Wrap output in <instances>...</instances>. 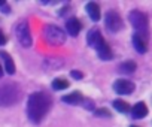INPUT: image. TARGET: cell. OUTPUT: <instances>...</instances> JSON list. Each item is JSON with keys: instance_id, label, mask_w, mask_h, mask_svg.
<instances>
[{"instance_id": "5bb4252c", "label": "cell", "mask_w": 152, "mask_h": 127, "mask_svg": "<svg viewBox=\"0 0 152 127\" xmlns=\"http://www.w3.org/2000/svg\"><path fill=\"white\" fill-rule=\"evenodd\" d=\"M82 100H84V97L79 91H73V93L63 97V102L69 103V105H79V103H82Z\"/></svg>"}, {"instance_id": "ffe728a7", "label": "cell", "mask_w": 152, "mask_h": 127, "mask_svg": "<svg viewBox=\"0 0 152 127\" xmlns=\"http://www.w3.org/2000/svg\"><path fill=\"white\" fill-rule=\"evenodd\" d=\"M75 79H81L82 78V72H79V70H72V73H70Z\"/></svg>"}, {"instance_id": "52a82bcc", "label": "cell", "mask_w": 152, "mask_h": 127, "mask_svg": "<svg viewBox=\"0 0 152 127\" xmlns=\"http://www.w3.org/2000/svg\"><path fill=\"white\" fill-rule=\"evenodd\" d=\"M104 24H106L109 32H119L122 29V26H124V23H122V20H121V17H119V14L116 11H109L106 14Z\"/></svg>"}, {"instance_id": "603a6c76", "label": "cell", "mask_w": 152, "mask_h": 127, "mask_svg": "<svg viewBox=\"0 0 152 127\" xmlns=\"http://www.w3.org/2000/svg\"><path fill=\"white\" fill-rule=\"evenodd\" d=\"M5 5H6L5 2H0V6H5Z\"/></svg>"}, {"instance_id": "4fadbf2b", "label": "cell", "mask_w": 152, "mask_h": 127, "mask_svg": "<svg viewBox=\"0 0 152 127\" xmlns=\"http://www.w3.org/2000/svg\"><path fill=\"white\" fill-rule=\"evenodd\" d=\"M131 112H133V117L134 118H145L148 115V106L143 102H139V103H136L131 108Z\"/></svg>"}, {"instance_id": "5b68a950", "label": "cell", "mask_w": 152, "mask_h": 127, "mask_svg": "<svg viewBox=\"0 0 152 127\" xmlns=\"http://www.w3.org/2000/svg\"><path fill=\"white\" fill-rule=\"evenodd\" d=\"M128 18H130L131 26H133L140 35H143V33L148 32V17H146L143 12L134 9V11L130 12V17H128Z\"/></svg>"}, {"instance_id": "e0dca14e", "label": "cell", "mask_w": 152, "mask_h": 127, "mask_svg": "<svg viewBox=\"0 0 152 127\" xmlns=\"http://www.w3.org/2000/svg\"><path fill=\"white\" fill-rule=\"evenodd\" d=\"M67 87H69V82L66 79H63V78H57V79L52 81V88L54 90H64Z\"/></svg>"}, {"instance_id": "ba28073f", "label": "cell", "mask_w": 152, "mask_h": 127, "mask_svg": "<svg viewBox=\"0 0 152 127\" xmlns=\"http://www.w3.org/2000/svg\"><path fill=\"white\" fill-rule=\"evenodd\" d=\"M113 88L118 94H131L134 91V84L128 79H116Z\"/></svg>"}, {"instance_id": "9c48e42d", "label": "cell", "mask_w": 152, "mask_h": 127, "mask_svg": "<svg viewBox=\"0 0 152 127\" xmlns=\"http://www.w3.org/2000/svg\"><path fill=\"white\" fill-rule=\"evenodd\" d=\"M66 29H67V33L70 36L76 37V36L79 35V32H81V23H79V20L75 18V17L69 18L67 23H66Z\"/></svg>"}, {"instance_id": "cb8c5ba5", "label": "cell", "mask_w": 152, "mask_h": 127, "mask_svg": "<svg viewBox=\"0 0 152 127\" xmlns=\"http://www.w3.org/2000/svg\"><path fill=\"white\" fill-rule=\"evenodd\" d=\"M131 127H137V126H131Z\"/></svg>"}, {"instance_id": "3957f363", "label": "cell", "mask_w": 152, "mask_h": 127, "mask_svg": "<svg viewBox=\"0 0 152 127\" xmlns=\"http://www.w3.org/2000/svg\"><path fill=\"white\" fill-rule=\"evenodd\" d=\"M21 94H23L21 88L14 82L0 85V106H12L18 103V100L21 99Z\"/></svg>"}, {"instance_id": "8fae6325", "label": "cell", "mask_w": 152, "mask_h": 127, "mask_svg": "<svg viewBox=\"0 0 152 127\" xmlns=\"http://www.w3.org/2000/svg\"><path fill=\"white\" fill-rule=\"evenodd\" d=\"M0 57L3 60V65H5V69L9 75H14L15 73V65H14V60L12 57L6 52V51H0Z\"/></svg>"}, {"instance_id": "277c9868", "label": "cell", "mask_w": 152, "mask_h": 127, "mask_svg": "<svg viewBox=\"0 0 152 127\" xmlns=\"http://www.w3.org/2000/svg\"><path fill=\"white\" fill-rule=\"evenodd\" d=\"M43 35H45V39L48 40V43L51 45H63L64 40H66V35L64 32L57 27V26H46L45 30H43Z\"/></svg>"}, {"instance_id": "30bf717a", "label": "cell", "mask_w": 152, "mask_h": 127, "mask_svg": "<svg viewBox=\"0 0 152 127\" xmlns=\"http://www.w3.org/2000/svg\"><path fill=\"white\" fill-rule=\"evenodd\" d=\"M133 45H134L136 51H137V52H140V54L146 52V49H148L146 39H145V36H143V35H140V33L133 35Z\"/></svg>"}, {"instance_id": "ac0fdd59", "label": "cell", "mask_w": 152, "mask_h": 127, "mask_svg": "<svg viewBox=\"0 0 152 127\" xmlns=\"http://www.w3.org/2000/svg\"><path fill=\"white\" fill-rule=\"evenodd\" d=\"M97 117H110V112L106 109V108H102V109H97L96 112H94Z\"/></svg>"}, {"instance_id": "9a60e30c", "label": "cell", "mask_w": 152, "mask_h": 127, "mask_svg": "<svg viewBox=\"0 0 152 127\" xmlns=\"http://www.w3.org/2000/svg\"><path fill=\"white\" fill-rule=\"evenodd\" d=\"M136 70V63L134 61H124L119 65L118 68V72L122 73V75H128V73H133Z\"/></svg>"}, {"instance_id": "7a4b0ae2", "label": "cell", "mask_w": 152, "mask_h": 127, "mask_svg": "<svg viewBox=\"0 0 152 127\" xmlns=\"http://www.w3.org/2000/svg\"><path fill=\"white\" fill-rule=\"evenodd\" d=\"M87 40H88V45L93 46V48L97 51V54H99V57H100L102 60H112V57H113L112 49H110L109 45L104 42V39H103L100 30H97V29L90 30V32H88V36H87Z\"/></svg>"}, {"instance_id": "7c38bea8", "label": "cell", "mask_w": 152, "mask_h": 127, "mask_svg": "<svg viewBox=\"0 0 152 127\" xmlns=\"http://www.w3.org/2000/svg\"><path fill=\"white\" fill-rule=\"evenodd\" d=\"M87 12H88V15H90V18H91L93 21H99L100 17H102L100 6H99L97 3H94V2H90V3L87 5Z\"/></svg>"}, {"instance_id": "2e32d148", "label": "cell", "mask_w": 152, "mask_h": 127, "mask_svg": "<svg viewBox=\"0 0 152 127\" xmlns=\"http://www.w3.org/2000/svg\"><path fill=\"white\" fill-rule=\"evenodd\" d=\"M113 108H115L116 111L122 112V114H127V112L130 111L128 103H125L124 100H115V102H113Z\"/></svg>"}, {"instance_id": "7402d4cb", "label": "cell", "mask_w": 152, "mask_h": 127, "mask_svg": "<svg viewBox=\"0 0 152 127\" xmlns=\"http://www.w3.org/2000/svg\"><path fill=\"white\" fill-rule=\"evenodd\" d=\"M2 76H3V68L0 66V78H2Z\"/></svg>"}, {"instance_id": "44dd1931", "label": "cell", "mask_w": 152, "mask_h": 127, "mask_svg": "<svg viewBox=\"0 0 152 127\" xmlns=\"http://www.w3.org/2000/svg\"><path fill=\"white\" fill-rule=\"evenodd\" d=\"M5 43H6V36L3 35V32H2V30H0V46L5 45Z\"/></svg>"}, {"instance_id": "6da1fadb", "label": "cell", "mask_w": 152, "mask_h": 127, "mask_svg": "<svg viewBox=\"0 0 152 127\" xmlns=\"http://www.w3.org/2000/svg\"><path fill=\"white\" fill-rule=\"evenodd\" d=\"M49 108H51V97L46 93L37 91L30 94L27 102V115L34 124H39L45 118Z\"/></svg>"}, {"instance_id": "8992f818", "label": "cell", "mask_w": 152, "mask_h": 127, "mask_svg": "<svg viewBox=\"0 0 152 127\" xmlns=\"http://www.w3.org/2000/svg\"><path fill=\"white\" fill-rule=\"evenodd\" d=\"M15 35L20 40V43L23 46H30L31 45V33H30V27L27 21H20L15 27Z\"/></svg>"}, {"instance_id": "d6986e66", "label": "cell", "mask_w": 152, "mask_h": 127, "mask_svg": "<svg viewBox=\"0 0 152 127\" xmlns=\"http://www.w3.org/2000/svg\"><path fill=\"white\" fill-rule=\"evenodd\" d=\"M82 103H84V106H85L87 109H90V111L94 109V103H93V100H90V99H84Z\"/></svg>"}]
</instances>
